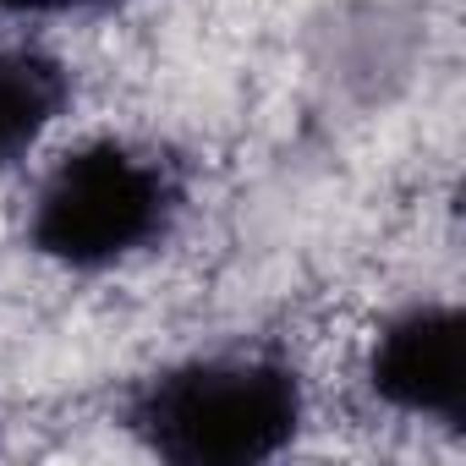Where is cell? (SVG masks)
<instances>
[{
    "instance_id": "cell-1",
    "label": "cell",
    "mask_w": 466,
    "mask_h": 466,
    "mask_svg": "<svg viewBox=\"0 0 466 466\" xmlns=\"http://www.w3.org/2000/svg\"><path fill=\"white\" fill-rule=\"evenodd\" d=\"M308 379L286 351H187L121 395V433L165 466H264L302 444Z\"/></svg>"
},
{
    "instance_id": "cell-3",
    "label": "cell",
    "mask_w": 466,
    "mask_h": 466,
    "mask_svg": "<svg viewBox=\"0 0 466 466\" xmlns=\"http://www.w3.org/2000/svg\"><path fill=\"white\" fill-rule=\"evenodd\" d=\"M362 395L417 428H466V313L450 297H411L390 308L357 357Z\"/></svg>"
},
{
    "instance_id": "cell-2",
    "label": "cell",
    "mask_w": 466,
    "mask_h": 466,
    "mask_svg": "<svg viewBox=\"0 0 466 466\" xmlns=\"http://www.w3.org/2000/svg\"><path fill=\"white\" fill-rule=\"evenodd\" d=\"M181 214L187 170L165 148L132 132H88L39 170L17 219V242L56 275L99 280L159 253Z\"/></svg>"
},
{
    "instance_id": "cell-5",
    "label": "cell",
    "mask_w": 466,
    "mask_h": 466,
    "mask_svg": "<svg viewBox=\"0 0 466 466\" xmlns=\"http://www.w3.org/2000/svg\"><path fill=\"white\" fill-rule=\"evenodd\" d=\"M77 105V72L50 45L0 39V176L28 165Z\"/></svg>"
},
{
    "instance_id": "cell-6",
    "label": "cell",
    "mask_w": 466,
    "mask_h": 466,
    "mask_svg": "<svg viewBox=\"0 0 466 466\" xmlns=\"http://www.w3.org/2000/svg\"><path fill=\"white\" fill-rule=\"evenodd\" d=\"M127 0H0V23H77L121 12Z\"/></svg>"
},
{
    "instance_id": "cell-4",
    "label": "cell",
    "mask_w": 466,
    "mask_h": 466,
    "mask_svg": "<svg viewBox=\"0 0 466 466\" xmlns=\"http://www.w3.org/2000/svg\"><path fill=\"white\" fill-rule=\"evenodd\" d=\"M422 56V28L395 0H346L313 39L319 77L351 105H390Z\"/></svg>"
}]
</instances>
